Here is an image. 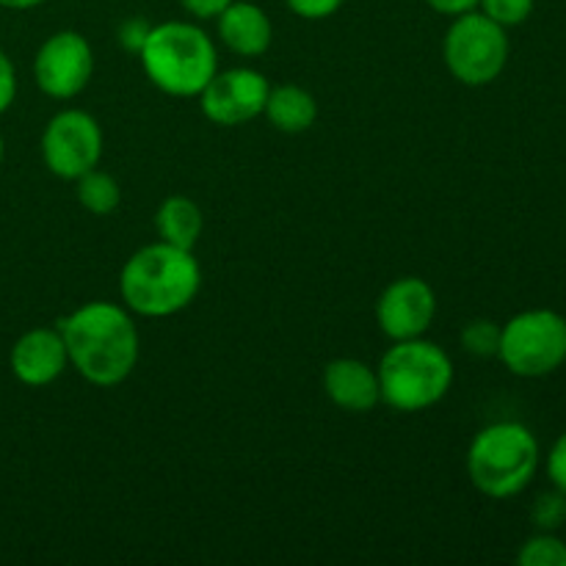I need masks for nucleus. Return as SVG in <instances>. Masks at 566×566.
Masks as SVG:
<instances>
[{"mask_svg": "<svg viewBox=\"0 0 566 566\" xmlns=\"http://www.w3.org/2000/svg\"><path fill=\"white\" fill-rule=\"evenodd\" d=\"M48 3V0H0L3 9H14V11H25V9H36V6Z\"/></svg>", "mask_w": 566, "mask_h": 566, "instance_id": "obj_28", "label": "nucleus"}, {"mask_svg": "<svg viewBox=\"0 0 566 566\" xmlns=\"http://www.w3.org/2000/svg\"><path fill=\"white\" fill-rule=\"evenodd\" d=\"M324 392L337 409L352 415H365L381 403L379 374L354 357H337L326 365Z\"/></svg>", "mask_w": 566, "mask_h": 566, "instance_id": "obj_13", "label": "nucleus"}, {"mask_svg": "<svg viewBox=\"0 0 566 566\" xmlns=\"http://www.w3.org/2000/svg\"><path fill=\"white\" fill-rule=\"evenodd\" d=\"M94 75V50L77 31H59L42 42L33 59V81L48 97L72 99Z\"/></svg>", "mask_w": 566, "mask_h": 566, "instance_id": "obj_10", "label": "nucleus"}, {"mask_svg": "<svg viewBox=\"0 0 566 566\" xmlns=\"http://www.w3.org/2000/svg\"><path fill=\"white\" fill-rule=\"evenodd\" d=\"M437 14H446V17H459L464 11H473L479 9V0H426Z\"/></svg>", "mask_w": 566, "mask_h": 566, "instance_id": "obj_27", "label": "nucleus"}, {"mask_svg": "<svg viewBox=\"0 0 566 566\" xmlns=\"http://www.w3.org/2000/svg\"><path fill=\"white\" fill-rule=\"evenodd\" d=\"M539 440L517 420L490 423L468 448L470 484L492 501H509L528 490L539 470Z\"/></svg>", "mask_w": 566, "mask_h": 566, "instance_id": "obj_5", "label": "nucleus"}, {"mask_svg": "<svg viewBox=\"0 0 566 566\" xmlns=\"http://www.w3.org/2000/svg\"><path fill=\"white\" fill-rule=\"evenodd\" d=\"M271 83L263 72L249 66L216 72L199 92V108L205 119L219 127H241L263 116Z\"/></svg>", "mask_w": 566, "mask_h": 566, "instance_id": "obj_9", "label": "nucleus"}, {"mask_svg": "<svg viewBox=\"0 0 566 566\" xmlns=\"http://www.w3.org/2000/svg\"><path fill=\"white\" fill-rule=\"evenodd\" d=\"M103 158V127L88 111L66 108L48 122L42 133V160L61 180L83 177Z\"/></svg>", "mask_w": 566, "mask_h": 566, "instance_id": "obj_8", "label": "nucleus"}, {"mask_svg": "<svg viewBox=\"0 0 566 566\" xmlns=\"http://www.w3.org/2000/svg\"><path fill=\"white\" fill-rule=\"evenodd\" d=\"M520 566H566V542L556 531H539L517 553Z\"/></svg>", "mask_w": 566, "mask_h": 566, "instance_id": "obj_18", "label": "nucleus"}, {"mask_svg": "<svg viewBox=\"0 0 566 566\" xmlns=\"http://www.w3.org/2000/svg\"><path fill=\"white\" fill-rule=\"evenodd\" d=\"M531 520L539 531H558L566 523V492L556 490L542 492L531 509Z\"/></svg>", "mask_w": 566, "mask_h": 566, "instance_id": "obj_20", "label": "nucleus"}, {"mask_svg": "<svg viewBox=\"0 0 566 566\" xmlns=\"http://www.w3.org/2000/svg\"><path fill=\"white\" fill-rule=\"evenodd\" d=\"M479 6L490 20L497 22V25L514 28L523 25V22L534 14L536 0H479Z\"/></svg>", "mask_w": 566, "mask_h": 566, "instance_id": "obj_21", "label": "nucleus"}, {"mask_svg": "<svg viewBox=\"0 0 566 566\" xmlns=\"http://www.w3.org/2000/svg\"><path fill=\"white\" fill-rule=\"evenodd\" d=\"M437 318V293L420 276H398L376 302V324L387 340L423 337Z\"/></svg>", "mask_w": 566, "mask_h": 566, "instance_id": "obj_11", "label": "nucleus"}, {"mask_svg": "<svg viewBox=\"0 0 566 566\" xmlns=\"http://www.w3.org/2000/svg\"><path fill=\"white\" fill-rule=\"evenodd\" d=\"M497 359L520 379H542L566 363V318L556 310H525L501 326Z\"/></svg>", "mask_w": 566, "mask_h": 566, "instance_id": "obj_7", "label": "nucleus"}, {"mask_svg": "<svg viewBox=\"0 0 566 566\" xmlns=\"http://www.w3.org/2000/svg\"><path fill=\"white\" fill-rule=\"evenodd\" d=\"M216 28H219V39L227 44V50L243 55V59H258V55L269 53L271 42H274V25H271L269 14L249 0H232L227 9H221L216 17Z\"/></svg>", "mask_w": 566, "mask_h": 566, "instance_id": "obj_14", "label": "nucleus"}, {"mask_svg": "<svg viewBox=\"0 0 566 566\" xmlns=\"http://www.w3.org/2000/svg\"><path fill=\"white\" fill-rule=\"evenodd\" d=\"M459 340H462V348L470 357H497V348H501V324H495L490 318H475L464 326Z\"/></svg>", "mask_w": 566, "mask_h": 566, "instance_id": "obj_19", "label": "nucleus"}, {"mask_svg": "<svg viewBox=\"0 0 566 566\" xmlns=\"http://www.w3.org/2000/svg\"><path fill=\"white\" fill-rule=\"evenodd\" d=\"M11 374L25 387H48L70 368L64 337L55 326H36L17 337L9 354Z\"/></svg>", "mask_w": 566, "mask_h": 566, "instance_id": "obj_12", "label": "nucleus"}, {"mask_svg": "<svg viewBox=\"0 0 566 566\" xmlns=\"http://www.w3.org/2000/svg\"><path fill=\"white\" fill-rule=\"evenodd\" d=\"M180 3L182 9H186L188 14L197 17V20H216L219 11L227 9L232 0H180Z\"/></svg>", "mask_w": 566, "mask_h": 566, "instance_id": "obj_26", "label": "nucleus"}, {"mask_svg": "<svg viewBox=\"0 0 566 566\" xmlns=\"http://www.w3.org/2000/svg\"><path fill=\"white\" fill-rule=\"evenodd\" d=\"M202 287V269L191 249L155 241L127 258L119 271L122 304L142 318H171L191 307Z\"/></svg>", "mask_w": 566, "mask_h": 566, "instance_id": "obj_2", "label": "nucleus"}, {"mask_svg": "<svg viewBox=\"0 0 566 566\" xmlns=\"http://www.w3.org/2000/svg\"><path fill=\"white\" fill-rule=\"evenodd\" d=\"M75 197L92 216H111L122 205V188L108 171H103L97 166V169L77 177Z\"/></svg>", "mask_w": 566, "mask_h": 566, "instance_id": "obj_17", "label": "nucleus"}, {"mask_svg": "<svg viewBox=\"0 0 566 566\" xmlns=\"http://www.w3.org/2000/svg\"><path fill=\"white\" fill-rule=\"evenodd\" d=\"M285 3L302 20H326V17L337 14L346 0H285Z\"/></svg>", "mask_w": 566, "mask_h": 566, "instance_id": "obj_22", "label": "nucleus"}, {"mask_svg": "<svg viewBox=\"0 0 566 566\" xmlns=\"http://www.w3.org/2000/svg\"><path fill=\"white\" fill-rule=\"evenodd\" d=\"M506 28L497 25L484 11L473 9L453 17L442 39V59L448 72L462 86H490L509 64Z\"/></svg>", "mask_w": 566, "mask_h": 566, "instance_id": "obj_6", "label": "nucleus"}, {"mask_svg": "<svg viewBox=\"0 0 566 566\" xmlns=\"http://www.w3.org/2000/svg\"><path fill=\"white\" fill-rule=\"evenodd\" d=\"M381 403L392 412L415 415L437 407L453 387V359L426 337L396 340L376 365Z\"/></svg>", "mask_w": 566, "mask_h": 566, "instance_id": "obj_4", "label": "nucleus"}, {"mask_svg": "<svg viewBox=\"0 0 566 566\" xmlns=\"http://www.w3.org/2000/svg\"><path fill=\"white\" fill-rule=\"evenodd\" d=\"M263 116L271 122L274 130L287 133V136H298V133L310 130L315 125V119H318V103L298 83H282V86H271Z\"/></svg>", "mask_w": 566, "mask_h": 566, "instance_id": "obj_15", "label": "nucleus"}, {"mask_svg": "<svg viewBox=\"0 0 566 566\" xmlns=\"http://www.w3.org/2000/svg\"><path fill=\"white\" fill-rule=\"evenodd\" d=\"M70 368L92 387H119L130 379L142 354L136 321L125 304L88 302L59 318Z\"/></svg>", "mask_w": 566, "mask_h": 566, "instance_id": "obj_1", "label": "nucleus"}, {"mask_svg": "<svg viewBox=\"0 0 566 566\" xmlns=\"http://www.w3.org/2000/svg\"><path fill=\"white\" fill-rule=\"evenodd\" d=\"M547 479L553 481L556 490L566 492V431L553 442L551 453H547Z\"/></svg>", "mask_w": 566, "mask_h": 566, "instance_id": "obj_24", "label": "nucleus"}, {"mask_svg": "<svg viewBox=\"0 0 566 566\" xmlns=\"http://www.w3.org/2000/svg\"><path fill=\"white\" fill-rule=\"evenodd\" d=\"M155 230H158V241L193 252V247L202 238L205 216L191 197L171 193L155 210Z\"/></svg>", "mask_w": 566, "mask_h": 566, "instance_id": "obj_16", "label": "nucleus"}, {"mask_svg": "<svg viewBox=\"0 0 566 566\" xmlns=\"http://www.w3.org/2000/svg\"><path fill=\"white\" fill-rule=\"evenodd\" d=\"M144 75L169 97H199L219 72V53L208 33L193 22L171 20L149 28L138 50Z\"/></svg>", "mask_w": 566, "mask_h": 566, "instance_id": "obj_3", "label": "nucleus"}, {"mask_svg": "<svg viewBox=\"0 0 566 566\" xmlns=\"http://www.w3.org/2000/svg\"><path fill=\"white\" fill-rule=\"evenodd\" d=\"M17 97V72H14V64H11L9 55L0 50V114H6V111L11 108V103H14Z\"/></svg>", "mask_w": 566, "mask_h": 566, "instance_id": "obj_25", "label": "nucleus"}, {"mask_svg": "<svg viewBox=\"0 0 566 566\" xmlns=\"http://www.w3.org/2000/svg\"><path fill=\"white\" fill-rule=\"evenodd\" d=\"M3 155H6V142L3 136H0V164H3Z\"/></svg>", "mask_w": 566, "mask_h": 566, "instance_id": "obj_29", "label": "nucleus"}, {"mask_svg": "<svg viewBox=\"0 0 566 566\" xmlns=\"http://www.w3.org/2000/svg\"><path fill=\"white\" fill-rule=\"evenodd\" d=\"M149 22L144 20V17H130V20H125L119 25V33H116V36H119V44L125 50H130V53H136L138 55V50H142V44H144V39H147V33H149Z\"/></svg>", "mask_w": 566, "mask_h": 566, "instance_id": "obj_23", "label": "nucleus"}]
</instances>
